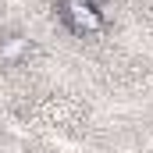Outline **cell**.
<instances>
[{"instance_id": "cell-1", "label": "cell", "mask_w": 153, "mask_h": 153, "mask_svg": "<svg viewBox=\"0 0 153 153\" xmlns=\"http://www.w3.org/2000/svg\"><path fill=\"white\" fill-rule=\"evenodd\" d=\"M57 18L75 36H93L103 29V11L96 0H57Z\"/></svg>"}]
</instances>
